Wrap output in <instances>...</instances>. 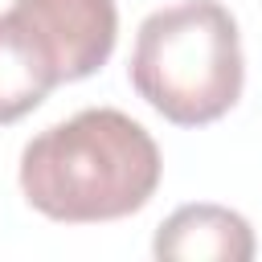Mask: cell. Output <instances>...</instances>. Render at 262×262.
I'll return each instance as SVG.
<instances>
[{
    "label": "cell",
    "mask_w": 262,
    "mask_h": 262,
    "mask_svg": "<svg viewBox=\"0 0 262 262\" xmlns=\"http://www.w3.org/2000/svg\"><path fill=\"white\" fill-rule=\"evenodd\" d=\"M151 254L168 262H250L254 229L225 205H180L156 229Z\"/></svg>",
    "instance_id": "277c9868"
},
{
    "label": "cell",
    "mask_w": 262,
    "mask_h": 262,
    "mask_svg": "<svg viewBox=\"0 0 262 262\" xmlns=\"http://www.w3.org/2000/svg\"><path fill=\"white\" fill-rule=\"evenodd\" d=\"M135 94L176 127H205L233 111L246 86L242 33L221 0H180L151 12L131 49Z\"/></svg>",
    "instance_id": "7a4b0ae2"
},
{
    "label": "cell",
    "mask_w": 262,
    "mask_h": 262,
    "mask_svg": "<svg viewBox=\"0 0 262 262\" xmlns=\"http://www.w3.org/2000/svg\"><path fill=\"white\" fill-rule=\"evenodd\" d=\"M160 147L115 106L78 111L20 151V192L49 221L90 225L139 213L160 188Z\"/></svg>",
    "instance_id": "6da1fadb"
},
{
    "label": "cell",
    "mask_w": 262,
    "mask_h": 262,
    "mask_svg": "<svg viewBox=\"0 0 262 262\" xmlns=\"http://www.w3.org/2000/svg\"><path fill=\"white\" fill-rule=\"evenodd\" d=\"M53 86H61V78L33 29L12 8L0 12V127L37 111Z\"/></svg>",
    "instance_id": "5b68a950"
},
{
    "label": "cell",
    "mask_w": 262,
    "mask_h": 262,
    "mask_svg": "<svg viewBox=\"0 0 262 262\" xmlns=\"http://www.w3.org/2000/svg\"><path fill=\"white\" fill-rule=\"evenodd\" d=\"M12 12L33 29L61 82H82L106 66L119 41L115 0H16Z\"/></svg>",
    "instance_id": "3957f363"
}]
</instances>
